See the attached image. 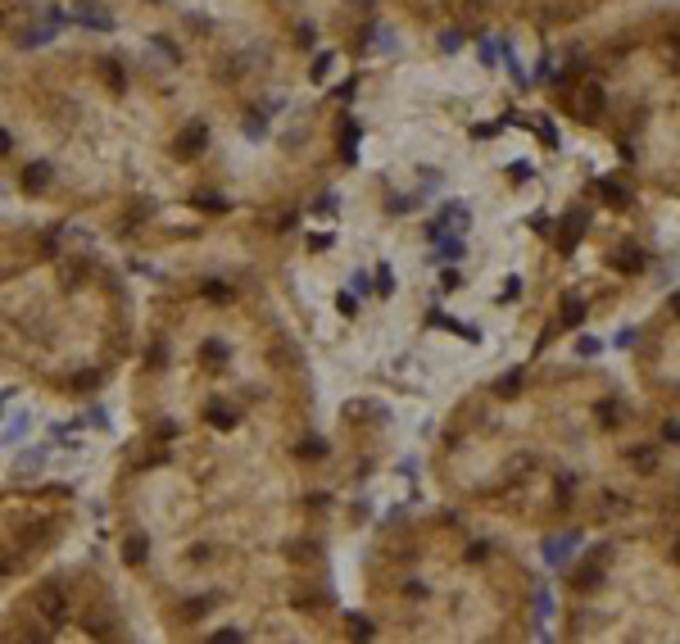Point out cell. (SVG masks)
<instances>
[{
	"mask_svg": "<svg viewBox=\"0 0 680 644\" xmlns=\"http://www.w3.org/2000/svg\"><path fill=\"white\" fill-rule=\"evenodd\" d=\"M36 612H41L50 626H64V622H69V599H64L60 585H46V590L36 594Z\"/></svg>",
	"mask_w": 680,
	"mask_h": 644,
	"instance_id": "1",
	"label": "cell"
},
{
	"mask_svg": "<svg viewBox=\"0 0 680 644\" xmlns=\"http://www.w3.org/2000/svg\"><path fill=\"white\" fill-rule=\"evenodd\" d=\"M576 109H581V118H585V123H599L603 114H608V95H603V86H599V82H585V86H581Z\"/></svg>",
	"mask_w": 680,
	"mask_h": 644,
	"instance_id": "2",
	"label": "cell"
},
{
	"mask_svg": "<svg viewBox=\"0 0 680 644\" xmlns=\"http://www.w3.org/2000/svg\"><path fill=\"white\" fill-rule=\"evenodd\" d=\"M204 146H209V128H204V123H186V128L177 132V155L181 159L204 155Z\"/></svg>",
	"mask_w": 680,
	"mask_h": 644,
	"instance_id": "3",
	"label": "cell"
},
{
	"mask_svg": "<svg viewBox=\"0 0 680 644\" xmlns=\"http://www.w3.org/2000/svg\"><path fill=\"white\" fill-rule=\"evenodd\" d=\"M585 223H590V218L581 214V209H576V214H567V223H562V232H558V249H562V254H571V249H576V236L585 232Z\"/></svg>",
	"mask_w": 680,
	"mask_h": 644,
	"instance_id": "4",
	"label": "cell"
},
{
	"mask_svg": "<svg viewBox=\"0 0 680 644\" xmlns=\"http://www.w3.org/2000/svg\"><path fill=\"white\" fill-rule=\"evenodd\" d=\"M576 585H581V590H599V585H603V549H595V559H590V563H581Z\"/></svg>",
	"mask_w": 680,
	"mask_h": 644,
	"instance_id": "5",
	"label": "cell"
},
{
	"mask_svg": "<svg viewBox=\"0 0 680 644\" xmlns=\"http://www.w3.org/2000/svg\"><path fill=\"white\" fill-rule=\"evenodd\" d=\"M558 318H562V327H581L585 322V300H581V295H562Z\"/></svg>",
	"mask_w": 680,
	"mask_h": 644,
	"instance_id": "6",
	"label": "cell"
},
{
	"mask_svg": "<svg viewBox=\"0 0 680 644\" xmlns=\"http://www.w3.org/2000/svg\"><path fill=\"white\" fill-rule=\"evenodd\" d=\"M146 554H150V540H146V535H127V544H123V559L137 567V563H146Z\"/></svg>",
	"mask_w": 680,
	"mask_h": 644,
	"instance_id": "7",
	"label": "cell"
},
{
	"mask_svg": "<svg viewBox=\"0 0 680 644\" xmlns=\"http://www.w3.org/2000/svg\"><path fill=\"white\" fill-rule=\"evenodd\" d=\"M46 181H50V163H32V168L23 172V186L27 191H46Z\"/></svg>",
	"mask_w": 680,
	"mask_h": 644,
	"instance_id": "8",
	"label": "cell"
},
{
	"mask_svg": "<svg viewBox=\"0 0 680 644\" xmlns=\"http://www.w3.org/2000/svg\"><path fill=\"white\" fill-rule=\"evenodd\" d=\"M567 544H576V535H558V540H544V559H549V563H562V559H567Z\"/></svg>",
	"mask_w": 680,
	"mask_h": 644,
	"instance_id": "9",
	"label": "cell"
},
{
	"mask_svg": "<svg viewBox=\"0 0 680 644\" xmlns=\"http://www.w3.org/2000/svg\"><path fill=\"white\" fill-rule=\"evenodd\" d=\"M209 422H214V427H223V431H232V427H236V409H227V404H214V409H209Z\"/></svg>",
	"mask_w": 680,
	"mask_h": 644,
	"instance_id": "10",
	"label": "cell"
},
{
	"mask_svg": "<svg viewBox=\"0 0 680 644\" xmlns=\"http://www.w3.org/2000/svg\"><path fill=\"white\" fill-rule=\"evenodd\" d=\"M354 141H359V123L345 118L340 123V150H345V155H354Z\"/></svg>",
	"mask_w": 680,
	"mask_h": 644,
	"instance_id": "11",
	"label": "cell"
},
{
	"mask_svg": "<svg viewBox=\"0 0 680 644\" xmlns=\"http://www.w3.org/2000/svg\"><path fill=\"white\" fill-rule=\"evenodd\" d=\"M617 263L626 268V273H639V268H644V254H639L635 245H626V249H621V259H617Z\"/></svg>",
	"mask_w": 680,
	"mask_h": 644,
	"instance_id": "12",
	"label": "cell"
},
{
	"mask_svg": "<svg viewBox=\"0 0 680 644\" xmlns=\"http://www.w3.org/2000/svg\"><path fill=\"white\" fill-rule=\"evenodd\" d=\"M440 259H463V241H449V236H436Z\"/></svg>",
	"mask_w": 680,
	"mask_h": 644,
	"instance_id": "13",
	"label": "cell"
},
{
	"mask_svg": "<svg viewBox=\"0 0 680 644\" xmlns=\"http://www.w3.org/2000/svg\"><path fill=\"white\" fill-rule=\"evenodd\" d=\"M204 295H209V300H218V304H227V300H232V286H227V282H209Z\"/></svg>",
	"mask_w": 680,
	"mask_h": 644,
	"instance_id": "14",
	"label": "cell"
},
{
	"mask_svg": "<svg viewBox=\"0 0 680 644\" xmlns=\"http://www.w3.org/2000/svg\"><path fill=\"white\" fill-rule=\"evenodd\" d=\"M100 73H104V78H109V82L123 91V69H118V60H104V64H100Z\"/></svg>",
	"mask_w": 680,
	"mask_h": 644,
	"instance_id": "15",
	"label": "cell"
},
{
	"mask_svg": "<svg viewBox=\"0 0 680 644\" xmlns=\"http://www.w3.org/2000/svg\"><path fill=\"white\" fill-rule=\"evenodd\" d=\"M41 458H46L41 449H27V454L18 458V472H32V467H41Z\"/></svg>",
	"mask_w": 680,
	"mask_h": 644,
	"instance_id": "16",
	"label": "cell"
},
{
	"mask_svg": "<svg viewBox=\"0 0 680 644\" xmlns=\"http://www.w3.org/2000/svg\"><path fill=\"white\" fill-rule=\"evenodd\" d=\"M263 132H268V118H263V114L245 118V137H263Z\"/></svg>",
	"mask_w": 680,
	"mask_h": 644,
	"instance_id": "17",
	"label": "cell"
},
{
	"mask_svg": "<svg viewBox=\"0 0 680 644\" xmlns=\"http://www.w3.org/2000/svg\"><path fill=\"white\" fill-rule=\"evenodd\" d=\"M150 363H155V372L168 363V345H164V341H155V345H150Z\"/></svg>",
	"mask_w": 680,
	"mask_h": 644,
	"instance_id": "18",
	"label": "cell"
},
{
	"mask_svg": "<svg viewBox=\"0 0 680 644\" xmlns=\"http://www.w3.org/2000/svg\"><path fill=\"white\" fill-rule=\"evenodd\" d=\"M395 291V277H390V268H381L377 273V295H390Z\"/></svg>",
	"mask_w": 680,
	"mask_h": 644,
	"instance_id": "19",
	"label": "cell"
},
{
	"mask_svg": "<svg viewBox=\"0 0 680 644\" xmlns=\"http://www.w3.org/2000/svg\"><path fill=\"white\" fill-rule=\"evenodd\" d=\"M204 359L214 363V359H227V345L223 341H204Z\"/></svg>",
	"mask_w": 680,
	"mask_h": 644,
	"instance_id": "20",
	"label": "cell"
},
{
	"mask_svg": "<svg viewBox=\"0 0 680 644\" xmlns=\"http://www.w3.org/2000/svg\"><path fill=\"white\" fill-rule=\"evenodd\" d=\"M571 490H576V477H558V499H562V504H567V499H571Z\"/></svg>",
	"mask_w": 680,
	"mask_h": 644,
	"instance_id": "21",
	"label": "cell"
},
{
	"mask_svg": "<svg viewBox=\"0 0 680 644\" xmlns=\"http://www.w3.org/2000/svg\"><path fill=\"white\" fill-rule=\"evenodd\" d=\"M603 196H608L612 205H621V200H626V191H621V181H603Z\"/></svg>",
	"mask_w": 680,
	"mask_h": 644,
	"instance_id": "22",
	"label": "cell"
},
{
	"mask_svg": "<svg viewBox=\"0 0 680 644\" xmlns=\"http://www.w3.org/2000/svg\"><path fill=\"white\" fill-rule=\"evenodd\" d=\"M327 69H331V55H318V60H313V82L327 78Z\"/></svg>",
	"mask_w": 680,
	"mask_h": 644,
	"instance_id": "23",
	"label": "cell"
},
{
	"mask_svg": "<svg viewBox=\"0 0 680 644\" xmlns=\"http://www.w3.org/2000/svg\"><path fill=\"white\" fill-rule=\"evenodd\" d=\"M50 41V27H41V32H23V46H46Z\"/></svg>",
	"mask_w": 680,
	"mask_h": 644,
	"instance_id": "24",
	"label": "cell"
},
{
	"mask_svg": "<svg viewBox=\"0 0 680 644\" xmlns=\"http://www.w3.org/2000/svg\"><path fill=\"white\" fill-rule=\"evenodd\" d=\"M440 46H445V50H449V55H454V50H458V46H463V36H458V32H445V36H440Z\"/></svg>",
	"mask_w": 680,
	"mask_h": 644,
	"instance_id": "25",
	"label": "cell"
},
{
	"mask_svg": "<svg viewBox=\"0 0 680 644\" xmlns=\"http://www.w3.org/2000/svg\"><path fill=\"white\" fill-rule=\"evenodd\" d=\"M531 227H535V232H544V236H549V232H553V223H549V214H535V218H531Z\"/></svg>",
	"mask_w": 680,
	"mask_h": 644,
	"instance_id": "26",
	"label": "cell"
},
{
	"mask_svg": "<svg viewBox=\"0 0 680 644\" xmlns=\"http://www.w3.org/2000/svg\"><path fill=\"white\" fill-rule=\"evenodd\" d=\"M630 458H635V463H639V467H658V458H653V454H648V449H635V454H630Z\"/></svg>",
	"mask_w": 680,
	"mask_h": 644,
	"instance_id": "27",
	"label": "cell"
},
{
	"mask_svg": "<svg viewBox=\"0 0 680 644\" xmlns=\"http://www.w3.org/2000/svg\"><path fill=\"white\" fill-rule=\"evenodd\" d=\"M354 291H359V295H368V291H372V282H368V273H354Z\"/></svg>",
	"mask_w": 680,
	"mask_h": 644,
	"instance_id": "28",
	"label": "cell"
},
{
	"mask_svg": "<svg viewBox=\"0 0 680 644\" xmlns=\"http://www.w3.org/2000/svg\"><path fill=\"white\" fill-rule=\"evenodd\" d=\"M322 449H327V445H318V440H309V445H300V454H304V458H318Z\"/></svg>",
	"mask_w": 680,
	"mask_h": 644,
	"instance_id": "29",
	"label": "cell"
},
{
	"mask_svg": "<svg viewBox=\"0 0 680 644\" xmlns=\"http://www.w3.org/2000/svg\"><path fill=\"white\" fill-rule=\"evenodd\" d=\"M494 390H499V395H508V390H517V372H513V377H504V381H499Z\"/></svg>",
	"mask_w": 680,
	"mask_h": 644,
	"instance_id": "30",
	"label": "cell"
},
{
	"mask_svg": "<svg viewBox=\"0 0 680 644\" xmlns=\"http://www.w3.org/2000/svg\"><path fill=\"white\" fill-rule=\"evenodd\" d=\"M662 436H667V440H676V445H680V422H667V427H662Z\"/></svg>",
	"mask_w": 680,
	"mask_h": 644,
	"instance_id": "31",
	"label": "cell"
},
{
	"mask_svg": "<svg viewBox=\"0 0 680 644\" xmlns=\"http://www.w3.org/2000/svg\"><path fill=\"white\" fill-rule=\"evenodd\" d=\"M5 150H9V132H0V155H5Z\"/></svg>",
	"mask_w": 680,
	"mask_h": 644,
	"instance_id": "32",
	"label": "cell"
},
{
	"mask_svg": "<svg viewBox=\"0 0 680 644\" xmlns=\"http://www.w3.org/2000/svg\"><path fill=\"white\" fill-rule=\"evenodd\" d=\"M672 309H676V318H680V291L672 295Z\"/></svg>",
	"mask_w": 680,
	"mask_h": 644,
	"instance_id": "33",
	"label": "cell"
},
{
	"mask_svg": "<svg viewBox=\"0 0 680 644\" xmlns=\"http://www.w3.org/2000/svg\"><path fill=\"white\" fill-rule=\"evenodd\" d=\"M5 567H9V559H5V554H0V572H5Z\"/></svg>",
	"mask_w": 680,
	"mask_h": 644,
	"instance_id": "34",
	"label": "cell"
},
{
	"mask_svg": "<svg viewBox=\"0 0 680 644\" xmlns=\"http://www.w3.org/2000/svg\"><path fill=\"white\" fill-rule=\"evenodd\" d=\"M0 23H5V9H0Z\"/></svg>",
	"mask_w": 680,
	"mask_h": 644,
	"instance_id": "35",
	"label": "cell"
},
{
	"mask_svg": "<svg viewBox=\"0 0 680 644\" xmlns=\"http://www.w3.org/2000/svg\"><path fill=\"white\" fill-rule=\"evenodd\" d=\"M676 559H680V544H676Z\"/></svg>",
	"mask_w": 680,
	"mask_h": 644,
	"instance_id": "36",
	"label": "cell"
}]
</instances>
